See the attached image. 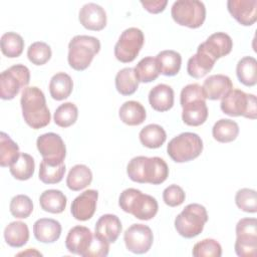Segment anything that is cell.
I'll use <instances>...</instances> for the list:
<instances>
[{"label":"cell","instance_id":"obj_28","mask_svg":"<svg viewBox=\"0 0 257 257\" xmlns=\"http://www.w3.org/2000/svg\"><path fill=\"white\" fill-rule=\"evenodd\" d=\"M156 59L160 73L163 75L174 76L181 69L182 56L175 50H163L158 53Z\"/></svg>","mask_w":257,"mask_h":257},{"label":"cell","instance_id":"obj_6","mask_svg":"<svg viewBox=\"0 0 257 257\" xmlns=\"http://www.w3.org/2000/svg\"><path fill=\"white\" fill-rule=\"evenodd\" d=\"M203 151V141L195 133H182L173 138L167 147L170 158L176 163H185L198 158Z\"/></svg>","mask_w":257,"mask_h":257},{"label":"cell","instance_id":"obj_2","mask_svg":"<svg viewBox=\"0 0 257 257\" xmlns=\"http://www.w3.org/2000/svg\"><path fill=\"white\" fill-rule=\"evenodd\" d=\"M24 121L32 128L39 130L49 124L51 115L43 91L37 86H27L20 98Z\"/></svg>","mask_w":257,"mask_h":257},{"label":"cell","instance_id":"obj_48","mask_svg":"<svg viewBox=\"0 0 257 257\" xmlns=\"http://www.w3.org/2000/svg\"><path fill=\"white\" fill-rule=\"evenodd\" d=\"M257 236V220L255 218H242L236 225V236Z\"/></svg>","mask_w":257,"mask_h":257},{"label":"cell","instance_id":"obj_34","mask_svg":"<svg viewBox=\"0 0 257 257\" xmlns=\"http://www.w3.org/2000/svg\"><path fill=\"white\" fill-rule=\"evenodd\" d=\"M114 82L116 90L122 95H132L139 87V80L132 67L120 69L115 75Z\"/></svg>","mask_w":257,"mask_h":257},{"label":"cell","instance_id":"obj_40","mask_svg":"<svg viewBox=\"0 0 257 257\" xmlns=\"http://www.w3.org/2000/svg\"><path fill=\"white\" fill-rule=\"evenodd\" d=\"M9 210L13 217L18 219H25L28 218L32 213L33 203L31 199L26 195H16L10 201Z\"/></svg>","mask_w":257,"mask_h":257},{"label":"cell","instance_id":"obj_41","mask_svg":"<svg viewBox=\"0 0 257 257\" xmlns=\"http://www.w3.org/2000/svg\"><path fill=\"white\" fill-rule=\"evenodd\" d=\"M51 48L43 41H36L29 45L27 49V57L29 61L35 65H43L51 58Z\"/></svg>","mask_w":257,"mask_h":257},{"label":"cell","instance_id":"obj_5","mask_svg":"<svg viewBox=\"0 0 257 257\" xmlns=\"http://www.w3.org/2000/svg\"><path fill=\"white\" fill-rule=\"evenodd\" d=\"M208 221L206 208L197 203L187 205L175 219V228L184 238H194L202 233Z\"/></svg>","mask_w":257,"mask_h":257},{"label":"cell","instance_id":"obj_35","mask_svg":"<svg viewBox=\"0 0 257 257\" xmlns=\"http://www.w3.org/2000/svg\"><path fill=\"white\" fill-rule=\"evenodd\" d=\"M65 174V164L42 160L39 167V179L44 184H57Z\"/></svg>","mask_w":257,"mask_h":257},{"label":"cell","instance_id":"obj_16","mask_svg":"<svg viewBox=\"0 0 257 257\" xmlns=\"http://www.w3.org/2000/svg\"><path fill=\"white\" fill-rule=\"evenodd\" d=\"M78 19L84 28L92 31L102 30L106 25V13L95 3L84 4L79 10Z\"/></svg>","mask_w":257,"mask_h":257},{"label":"cell","instance_id":"obj_42","mask_svg":"<svg viewBox=\"0 0 257 257\" xmlns=\"http://www.w3.org/2000/svg\"><path fill=\"white\" fill-rule=\"evenodd\" d=\"M235 203L237 207L246 213L257 212V194L255 190L243 188L237 191L235 195Z\"/></svg>","mask_w":257,"mask_h":257},{"label":"cell","instance_id":"obj_25","mask_svg":"<svg viewBox=\"0 0 257 257\" xmlns=\"http://www.w3.org/2000/svg\"><path fill=\"white\" fill-rule=\"evenodd\" d=\"M120 120L127 125H139L146 119L147 113L144 105L136 100H128L121 104L118 110Z\"/></svg>","mask_w":257,"mask_h":257},{"label":"cell","instance_id":"obj_27","mask_svg":"<svg viewBox=\"0 0 257 257\" xmlns=\"http://www.w3.org/2000/svg\"><path fill=\"white\" fill-rule=\"evenodd\" d=\"M73 81L70 75L65 72L55 73L49 82V92L53 99L63 100L72 92Z\"/></svg>","mask_w":257,"mask_h":257},{"label":"cell","instance_id":"obj_50","mask_svg":"<svg viewBox=\"0 0 257 257\" xmlns=\"http://www.w3.org/2000/svg\"><path fill=\"white\" fill-rule=\"evenodd\" d=\"M17 255H38V256H41L42 254H41L40 252L36 251L35 249H33V250H32V252H31V248H29V250H28V251H25V252H20V253H18Z\"/></svg>","mask_w":257,"mask_h":257},{"label":"cell","instance_id":"obj_30","mask_svg":"<svg viewBox=\"0 0 257 257\" xmlns=\"http://www.w3.org/2000/svg\"><path fill=\"white\" fill-rule=\"evenodd\" d=\"M139 138L143 146L149 149H158L166 142L167 134L163 126L157 123H150L141 130Z\"/></svg>","mask_w":257,"mask_h":257},{"label":"cell","instance_id":"obj_13","mask_svg":"<svg viewBox=\"0 0 257 257\" xmlns=\"http://www.w3.org/2000/svg\"><path fill=\"white\" fill-rule=\"evenodd\" d=\"M98 199V192L96 190H85L80 195H78L71 204L70 212L74 219L78 221L89 220L95 210Z\"/></svg>","mask_w":257,"mask_h":257},{"label":"cell","instance_id":"obj_39","mask_svg":"<svg viewBox=\"0 0 257 257\" xmlns=\"http://www.w3.org/2000/svg\"><path fill=\"white\" fill-rule=\"evenodd\" d=\"M77 116V106L73 102H64L55 109L53 119L55 124H57L58 126L68 127L75 123Z\"/></svg>","mask_w":257,"mask_h":257},{"label":"cell","instance_id":"obj_37","mask_svg":"<svg viewBox=\"0 0 257 257\" xmlns=\"http://www.w3.org/2000/svg\"><path fill=\"white\" fill-rule=\"evenodd\" d=\"M0 45L1 51L5 56L9 58H15L22 54L24 48V40L20 34L9 31L1 36Z\"/></svg>","mask_w":257,"mask_h":257},{"label":"cell","instance_id":"obj_46","mask_svg":"<svg viewBox=\"0 0 257 257\" xmlns=\"http://www.w3.org/2000/svg\"><path fill=\"white\" fill-rule=\"evenodd\" d=\"M109 251V243L94 233L92 241L84 257H105Z\"/></svg>","mask_w":257,"mask_h":257},{"label":"cell","instance_id":"obj_15","mask_svg":"<svg viewBox=\"0 0 257 257\" xmlns=\"http://www.w3.org/2000/svg\"><path fill=\"white\" fill-rule=\"evenodd\" d=\"M92 238L93 234L87 227L74 226L68 231L65 238V247L70 253L84 257Z\"/></svg>","mask_w":257,"mask_h":257},{"label":"cell","instance_id":"obj_7","mask_svg":"<svg viewBox=\"0 0 257 257\" xmlns=\"http://www.w3.org/2000/svg\"><path fill=\"white\" fill-rule=\"evenodd\" d=\"M220 107L229 116H244L250 119L257 117L256 96L240 89H231L222 97Z\"/></svg>","mask_w":257,"mask_h":257},{"label":"cell","instance_id":"obj_49","mask_svg":"<svg viewBox=\"0 0 257 257\" xmlns=\"http://www.w3.org/2000/svg\"><path fill=\"white\" fill-rule=\"evenodd\" d=\"M143 7L150 13L157 14L163 12L168 4L167 0H153V1H141Z\"/></svg>","mask_w":257,"mask_h":257},{"label":"cell","instance_id":"obj_19","mask_svg":"<svg viewBox=\"0 0 257 257\" xmlns=\"http://www.w3.org/2000/svg\"><path fill=\"white\" fill-rule=\"evenodd\" d=\"M183 108L182 119L187 125L199 126L208 117V107L206 99H196L181 105Z\"/></svg>","mask_w":257,"mask_h":257},{"label":"cell","instance_id":"obj_14","mask_svg":"<svg viewBox=\"0 0 257 257\" xmlns=\"http://www.w3.org/2000/svg\"><path fill=\"white\" fill-rule=\"evenodd\" d=\"M227 9L241 25L251 26L257 20V0H229Z\"/></svg>","mask_w":257,"mask_h":257},{"label":"cell","instance_id":"obj_3","mask_svg":"<svg viewBox=\"0 0 257 257\" xmlns=\"http://www.w3.org/2000/svg\"><path fill=\"white\" fill-rule=\"evenodd\" d=\"M118 205L122 211L143 221L153 219L159 210L158 202L153 196L143 194L134 188L125 189L120 193Z\"/></svg>","mask_w":257,"mask_h":257},{"label":"cell","instance_id":"obj_21","mask_svg":"<svg viewBox=\"0 0 257 257\" xmlns=\"http://www.w3.org/2000/svg\"><path fill=\"white\" fill-rule=\"evenodd\" d=\"M216 60L198 46L197 52L191 56L187 63V72L194 78H201L209 73Z\"/></svg>","mask_w":257,"mask_h":257},{"label":"cell","instance_id":"obj_18","mask_svg":"<svg viewBox=\"0 0 257 257\" xmlns=\"http://www.w3.org/2000/svg\"><path fill=\"white\" fill-rule=\"evenodd\" d=\"M233 88L229 76L225 74H213L204 80L202 89L206 98L217 100L224 97Z\"/></svg>","mask_w":257,"mask_h":257},{"label":"cell","instance_id":"obj_32","mask_svg":"<svg viewBox=\"0 0 257 257\" xmlns=\"http://www.w3.org/2000/svg\"><path fill=\"white\" fill-rule=\"evenodd\" d=\"M213 138L219 143H230L239 135V125L229 118H221L215 122L212 128Z\"/></svg>","mask_w":257,"mask_h":257},{"label":"cell","instance_id":"obj_43","mask_svg":"<svg viewBox=\"0 0 257 257\" xmlns=\"http://www.w3.org/2000/svg\"><path fill=\"white\" fill-rule=\"evenodd\" d=\"M192 254L195 257H220L222 247L214 239H204L194 245Z\"/></svg>","mask_w":257,"mask_h":257},{"label":"cell","instance_id":"obj_11","mask_svg":"<svg viewBox=\"0 0 257 257\" xmlns=\"http://www.w3.org/2000/svg\"><path fill=\"white\" fill-rule=\"evenodd\" d=\"M123 241L128 251L135 254H145L153 245L154 235L149 226L133 224L125 230Z\"/></svg>","mask_w":257,"mask_h":257},{"label":"cell","instance_id":"obj_29","mask_svg":"<svg viewBox=\"0 0 257 257\" xmlns=\"http://www.w3.org/2000/svg\"><path fill=\"white\" fill-rule=\"evenodd\" d=\"M91 181L92 173L90 169L82 164L73 166L66 177V185L71 191H80L90 185Z\"/></svg>","mask_w":257,"mask_h":257},{"label":"cell","instance_id":"obj_24","mask_svg":"<svg viewBox=\"0 0 257 257\" xmlns=\"http://www.w3.org/2000/svg\"><path fill=\"white\" fill-rule=\"evenodd\" d=\"M39 204L43 211L52 214H59L65 210L67 199L66 196L59 190H45L39 197Z\"/></svg>","mask_w":257,"mask_h":257},{"label":"cell","instance_id":"obj_47","mask_svg":"<svg viewBox=\"0 0 257 257\" xmlns=\"http://www.w3.org/2000/svg\"><path fill=\"white\" fill-rule=\"evenodd\" d=\"M196 99H206L202 86L199 83H190L183 87L180 94L181 105Z\"/></svg>","mask_w":257,"mask_h":257},{"label":"cell","instance_id":"obj_44","mask_svg":"<svg viewBox=\"0 0 257 257\" xmlns=\"http://www.w3.org/2000/svg\"><path fill=\"white\" fill-rule=\"evenodd\" d=\"M234 248L239 257H254L257 249V236H236Z\"/></svg>","mask_w":257,"mask_h":257},{"label":"cell","instance_id":"obj_10","mask_svg":"<svg viewBox=\"0 0 257 257\" xmlns=\"http://www.w3.org/2000/svg\"><path fill=\"white\" fill-rule=\"evenodd\" d=\"M145 42V36L141 29L130 27L123 30L114 45V56L122 62L128 63L135 60Z\"/></svg>","mask_w":257,"mask_h":257},{"label":"cell","instance_id":"obj_22","mask_svg":"<svg viewBox=\"0 0 257 257\" xmlns=\"http://www.w3.org/2000/svg\"><path fill=\"white\" fill-rule=\"evenodd\" d=\"M121 222L116 215L104 214L96 221L95 233L108 243H114L121 232Z\"/></svg>","mask_w":257,"mask_h":257},{"label":"cell","instance_id":"obj_17","mask_svg":"<svg viewBox=\"0 0 257 257\" xmlns=\"http://www.w3.org/2000/svg\"><path fill=\"white\" fill-rule=\"evenodd\" d=\"M215 60L228 55L233 48L232 38L225 32L211 34L203 43L199 45Z\"/></svg>","mask_w":257,"mask_h":257},{"label":"cell","instance_id":"obj_9","mask_svg":"<svg viewBox=\"0 0 257 257\" xmlns=\"http://www.w3.org/2000/svg\"><path fill=\"white\" fill-rule=\"evenodd\" d=\"M30 81V70L24 64H15L1 72L0 97L4 100L13 99L21 88L27 87Z\"/></svg>","mask_w":257,"mask_h":257},{"label":"cell","instance_id":"obj_36","mask_svg":"<svg viewBox=\"0 0 257 257\" xmlns=\"http://www.w3.org/2000/svg\"><path fill=\"white\" fill-rule=\"evenodd\" d=\"M134 69L139 82H152L156 80L160 74L157 59L153 56H147L141 59Z\"/></svg>","mask_w":257,"mask_h":257},{"label":"cell","instance_id":"obj_45","mask_svg":"<svg viewBox=\"0 0 257 257\" xmlns=\"http://www.w3.org/2000/svg\"><path fill=\"white\" fill-rule=\"evenodd\" d=\"M186 194L184 190L178 185H170L163 192V200L166 205L170 207H177L184 203Z\"/></svg>","mask_w":257,"mask_h":257},{"label":"cell","instance_id":"obj_4","mask_svg":"<svg viewBox=\"0 0 257 257\" xmlns=\"http://www.w3.org/2000/svg\"><path fill=\"white\" fill-rule=\"evenodd\" d=\"M99 50L100 42L96 37L76 35L68 43V64L74 70L82 71L90 65Z\"/></svg>","mask_w":257,"mask_h":257},{"label":"cell","instance_id":"obj_20","mask_svg":"<svg viewBox=\"0 0 257 257\" xmlns=\"http://www.w3.org/2000/svg\"><path fill=\"white\" fill-rule=\"evenodd\" d=\"M33 234L37 241L41 243H53L61 235V225L51 218H41L33 225Z\"/></svg>","mask_w":257,"mask_h":257},{"label":"cell","instance_id":"obj_23","mask_svg":"<svg viewBox=\"0 0 257 257\" xmlns=\"http://www.w3.org/2000/svg\"><path fill=\"white\" fill-rule=\"evenodd\" d=\"M149 102L157 111H167L174 105V90L165 83L154 86L149 92Z\"/></svg>","mask_w":257,"mask_h":257},{"label":"cell","instance_id":"obj_1","mask_svg":"<svg viewBox=\"0 0 257 257\" xmlns=\"http://www.w3.org/2000/svg\"><path fill=\"white\" fill-rule=\"evenodd\" d=\"M126 174L136 183L160 185L167 180L169 167L162 158L138 156L128 162Z\"/></svg>","mask_w":257,"mask_h":257},{"label":"cell","instance_id":"obj_31","mask_svg":"<svg viewBox=\"0 0 257 257\" xmlns=\"http://www.w3.org/2000/svg\"><path fill=\"white\" fill-rule=\"evenodd\" d=\"M238 80L246 86H254L257 83V61L252 56L242 57L236 66Z\"/></svg>","mask_w":257,"mask_h":257},{"label":"cell","instance_id":"obj_38","mask_svg":"<svg viewBox=\"0 0 257 257\" xmlns=\"http://www.w3.org/2000/svg\"><path fill=\"white\" fill-rule=\"evenodd\" d=\"M18 145L6 134H0V165L1 167H10L19 157Z\"/></svg>","mask_w":257,"mask_h":257},{"label":"cell","instance_id":"obj_12","mask_svg":"<svg viewBox=\"0 0 257 257\" xmlns=\"http://www.w3.org/2000/svg\"><path fill=\"white\" fill-rule=\"evenodd\" d=\"M36 147L42 160L62 163L66 156V148L61 137L55 133H46L39 136L36 140Z\"/></svg>","mask_w":257,"mask_h":257},{"label":"cell","instance_id":"obj_8","mask_svg":"<svg viewBox=\"0 0 257 257\" xmlns=\"http://www.w3.org/2000/svg\"><path fill=\"white\" fill-rule=\"evenodd\" d=\"M174 21L189 28H199L206 19V7L198 0H178L171 8Z\"/></svg>","mask_w":257,"mask_h":257},{"label":"cell","instance_id":"obj_33","mask_svg":"<svg viewBox=\"0 0 257 257\" xmlns=\"http://www.w3.org/2000/svg\"><path fill=\"white\" fill-rule=\"evenodd\" d=\"M34 159L26 153H20L18 159L9 167L11 175L19 181L29 180L34 174Z\"/></svg>","mask_w":257,"mask_h":257},{"label":"cell","instance_id":"obj_26","mask_svg":"<svg viewBox=\"0 0 257 257\" xmlns=\"http://www.w3.org/2000/svg\"><path fill=\"white\" fill-rule=\"evenodd\" d=\"M4 239L11 247L20 248L24 246L29 240V229L27 224L21 221L9 223L4 229Z\"/></svg>","mask_w":257,"mask_h":257}]
</instances>
